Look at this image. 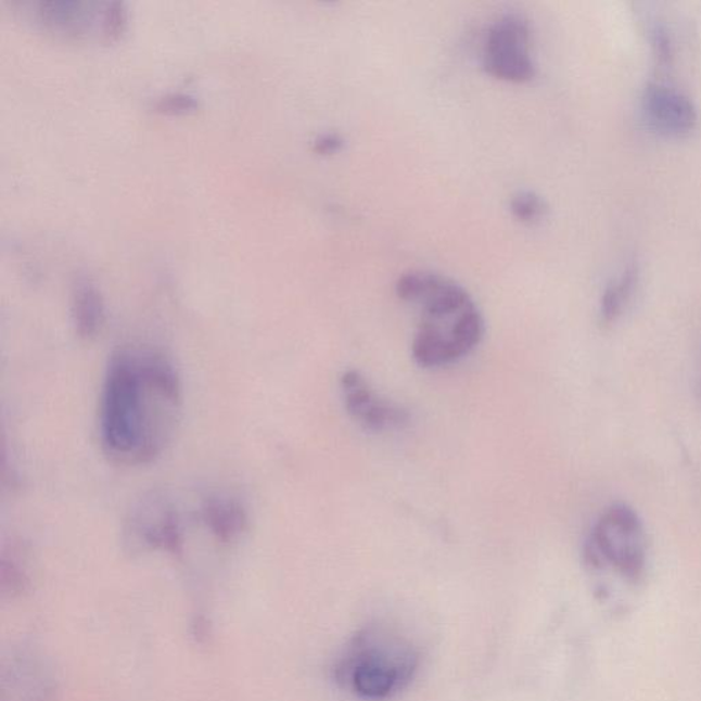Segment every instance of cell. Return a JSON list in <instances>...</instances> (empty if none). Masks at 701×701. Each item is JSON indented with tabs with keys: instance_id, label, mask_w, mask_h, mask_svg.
Here are the masks:
<instances>
[{
	"instance_id": "16",
	"label": "cell",
	"mask_w": 701,
	"mask_h": 701,
	"mask_svg": "<svg viewBox=\"0 0 701 701\" xmlns=\"http://www.w3.org/2000/svg\"><path fill=\"white\" fill-rule=\"evenodd\" d=\"M344 139L337 132H328L319 135L314 141V150L319 154H334L342 150Z\"/></svg>"
},
{
	"instance_id": "6",
	"label": "cell",
	"mask_w": 701,
	"mask_h": 701,
	"mask_svg": "<svg viewBox=\"0 0 701 701\" xmlns=\"http://www.w3.org/2000/svg\"><path fill=\"white\" fill-rule=\"evenodd\" d=\"M125 536L132 546L177 552L182 546V522L177 507L162 494L141 499L129 512Z\"/></svg>"
},
{
	"instance_id": "7",
	"label": "cell",
	"mask_w": 701,
	"mask_h": 701,
	"mask_svg": "<svg viewBox=\"0 0 701 701\" xmlns=\"http://www.w3.org/2000/svg\"><path fill=\"white\" fill-rule=\"evenodd\" d=\"M345 411L365 431L384 433L400 431L410 423V412L396 403L384 399L371 388L358 370H345L340 377Z\"/></svg>"
},
{
	"instance_id": "12",
	"label": "cell",
	"mask_w": 701,
	"mask_h": 701,
	"mask_svg": "<svg viewBox=\"0 0 701 701\" xmlns=\"http://www.w3.org/2000/svg\"><path fill=\"white\" fill-rule=\"evenodd\" d=\"M638 279H640V270L635 262H630L619 277L607 284L600 301L601 322L610 326L622 316L635 294Z\"/></svg>"
},
{
	"instance_id": "5",
	"label": "cell",
	"mask_w": 701,
	"mask_h": 701,
	"mask_svg": "<svg viewBox=\"0 0 701 701\" xmlns=\"http://www.w3.org/2000/svg\"><path fill=\"white\" fill-rule=\"evenodd\" d=\"M483 65L489 75L507 81L531 80L536 73L531 51V26L525 15L506 13L486 30Z\"/></svg>"
},
{
	"instance_id": "3",
	"label": "cell",
	"mask_w": 701,
	"mask_h": 701,
	"mask_svg": "<svg viewBox=\"0 0 701 701\" xmlns=\"http://www.w3.org/2000/svg\"><path fill=\"white\" fill-rule=\"evenodd\" d=\"M418 653L411 642L383 626L366 627L351 638L334 666L340 687L355 698H394L416 677Z\"/></svg>"
},
{
	"instance_id": "1",
	"label": "cell",
	"mask_w": 701,
	"mask_h": 701,
	"mask_svg": "<svg viewBox=\"0 0 701 701\" xmlns=\"http://www.w3.org/2000/svg\"><path fill=\"white\" fill-rule=\"evenodd\" d=\"M179 371L161 351L124 347L110 357L99 406V433L113 462L149 464L179 429Z\"/></svg>"
},
{
	"instance_id": "10",
	"label": "cell",
	"mask_w": 701,
	"mask_h": 701,
	"mask_svg": "<svg viewBox=\"0 0 701 701\" xmlns=\"http://www.w3.org/2000/svg\"><path fill=\"white\" fill-rule=\"evenodd\" d=\"M199 515L212 535L222 543L237 540L250 523L248 511L242 501L225 494L207 496Z\"/></svg>"
},
{
	"instance_id": "9",
	"label": "cell",
	"mask_w": 701,
	"mask_h": 701,
	"mask_svg": "<svg viewBox=\"0 0 701 701\" xmlns=\"http://www.w3.org/2000/svg\"><path fill=\"white\" fill-rule=\"evenodd\" d=\"M97 3L78 2V0H40L34 3V23L52 34L82 36L91 33L92 23L98 18Z\"/></svg>"
},
{
	"instance_id": "15",
	"label": "cell",
	"mask_w": 701,
	"mask_h": 701,
	"mask_svg": "<svg viewBox=\"0 0 701 701\" xmlns=\"http://www.w3.org/2000/svg\"><path fill=\"white\" fill-rule=\"evenodd\" d=\"M197 99L187 93H170L160 99L156 107L166 113H184L197 107Z\"/></svg>"
},
{
	"instance_id": "11",
	"label": "cell",
	"mask_w": 701,
	"mask_h": 701,
	"mask_svg": "<svg viewBox=\"0 0 701 701\" xmlns=\"http://www.w3.org/2000/svg\"><path fill=\"white\" fill-rule=\"evenodd\" d=\"M72 318L76 333L82 339L95 337L103 327L104 305L92 282L78 281L72 296Z\"/></svg>"
},
{
	"instance_id": "14",
	"label": "cell",
	"mask_w": 701,
	"mask_h": 701,
	"mask_svg": "<svg viewBox=\"0 0 701 701\" xmlns=\"http://www.w3.org/2000/svg\"><path fill=\"white\" fill-rule=\"evenodd\" d=\"M650 35L652 49L659 64L667 67L673 60V44L666 26L661 21H655L650 28Z\"/></svg>"
},
{
	"instance_id": "13",
	"label": "cell",
	"mask_w": 701,
	"mask_h": 701,
	"mask_svg": "<svg viewBox=\"0 0 701 701\" xmlns=\"http://www.w3.org/2000/svg\"><path fill=\"white\" fill-rule=\"evenodd\" d=\"M510 211L522 222H537L546 216L547 203L535 191L523 190L512 195Z\"/></svg>"
},
{
	"instance_id": "4",
	"label": "cell",
	"mask_w": 701,
	"mask_h": 701,
	"mask_svg": "<svg viewBox=\"0 0 701 701\" xmlns=\"http://www.w3.org/2000/svg\"><path fill=\"white\" fill-rule=\"evenodd\" d=\"M584 553L592 568L611 566L626 579H640L646 572L647 547L637 512L624 504L609 507L590 532Z\"/></svg>"
},
{
	"instance_id": "8",
	"label": "cell",
	"mask_w": 701,
	"mask_h": 701,
	"mask_svg": "<svg viewBox=\"0 0 701 701\" xmlns=\"http://www.w3.org/2000/svg\"><path fill=\"white\" fill-rule=\"evenodd\" d=\"M641 112L658 133L681 138L698 128L699 113L690 98L663 82H650L641 95Z\"/></svg>"
},
{
	"instance_id": "2",
	"label": "cell",
	"mask_w": 701,
	"mask_h": 701,
	"mask_svg": "<svg viewBox=\"0 0 701 701\" xmlns=\"http://www.w3.org/2000/svg\"><path fill=\"white\" fill-rule=\"evenodd\" d=\"M396 295L421 313L411 355L423 369H441L469 357L485 334V319L469 291L451 277L410 270L396 281Z\"/></svg>"
}]
</instances>
